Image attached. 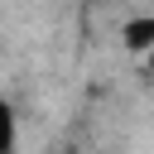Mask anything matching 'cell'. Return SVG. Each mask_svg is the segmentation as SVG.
<instances>
[{
    "label": "cell",
    "instance_id": "1",
    "mask_svg": "<svg viewBox=\"0 0 154 154\" xmlns=\"http://www.w3.org/2000/svg\"><path fill=\"white\" fill-rule=\"evenodd\" d=\"M120 38H125V48L130 53H149L154 48V14H144V19H125V29H120Z\"/></svg>",
    "mask_w": 154,
    "mask_h": 154
},
{
    "label": "cell",
    "instance_id": "2",
    "mask_svg": "<svg viewBox=\"0 0 154 154\" xmlns=\"http://www.w3.org/2000/svg\"><path fill=\"white\" fill-rule=\"evenodd\" d=\"M144 72H149V77H154V48H149V53H144Z\"/></svg>",
    "mask_w": 154,
    "mask_h": 154
}]
</instances>
